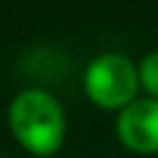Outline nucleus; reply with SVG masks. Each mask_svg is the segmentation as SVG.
Returning a JSON list of instances; mask_svg holds the SVG:
<instances>
[{"instance_id": "obj_1", "label": "nucleus", "mask_w": 158, "mask_h": 158, "mask_svg": "<svg viewBox=\"0 0 158 158\" xmlns=\"http://www.w3.org/2000/svg\"><path fill=\"white\" fill-rule=\"evenodd\" d=\"M14 139L33 156H53L64 144L67 119L61 103L44 89H25L8 106Z\"/></svg>"}, {"instance_id": "obj_2", "label": "nucleus", "mask_w": 158, "mask_h": 158, "mask_svg": "<svg viewBox=\"0 0 158 158\" xmlns=\"http://www.w3.org/2000/svg\"><path fill=\"white\" fill-rule=\"evenodd\" d=\"M83 89L100 108H128L139 92V67L122 53H103L89 61Z\"/></svg>"}, {"instance_id": "obj_3", "label": "nucleus", "mask_w": 158, "mask_h": 158, "mask_svg": "<svg viewBox=\"0 0 158 158\" xmlns=\"http://www.w3.org/2000/svg\"><path fill=\"white\" fill-rule=\"evenodd\" d=\"M117 136L133 153H158V100H133L117 117Z\"/></svg>"}, {"instance_id": "obj_4", "label": "nucleus", "mask_w": 158, "mask_h": 158, "mask_svg": "<svg viewBox=\"0 0 158 158\" xmlns=\"http://www.w3.org/2000/svg\"><path fill=\"white\" fill-rule=\"evenodd\" d=\"M139 86L153 100H158V50L142 58V64H139Z\"/></svg>"}]
</instances>
